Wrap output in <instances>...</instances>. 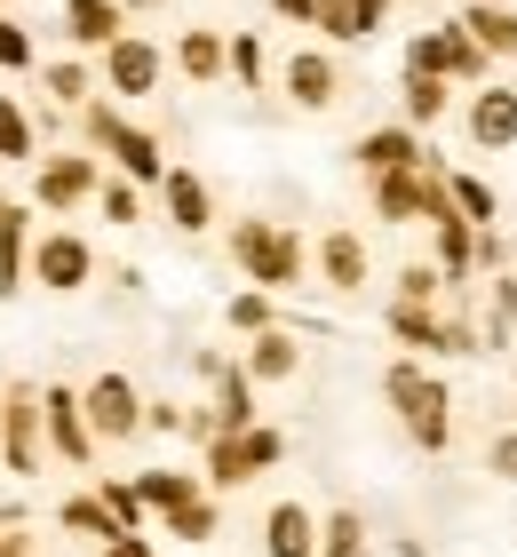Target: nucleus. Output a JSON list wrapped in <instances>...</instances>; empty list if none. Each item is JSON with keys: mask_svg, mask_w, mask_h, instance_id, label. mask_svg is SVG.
<instances>
[{"mask_svg": "<svg viewBox=\"0 0 517 557\" xmlns=\"http://www.w3.org/2000/svg\"><path fill=\"white\" fill-rule=\"evenodd\" d=\"M223 247H231V263H239V278L263 287V295H295L310 278V247H303L295 223H279V215H231Z\"/></svg>", "mask_w": 517, "mask_h": 557, "instance_id": "f257e3e1", "label": "nucleus"}, {"mask_svg": "<svg viewBox=\"0 0 517 557\" xmlns=\"http://www.w3.org/2000/svg\"><path fill=\"white\" fill-rule=\"evenodd\" d=\"M382 398H391L398 430L422 454L454 446V391H446V374H438L430 359H391V367H382Z\"/></svg>", "mask_w": 517, "mask_h": 557, "instance_id": "f03ea898", "label": "nucleus"}, {"mask_svg": "<svg viewBox=\"0 0 517 557\" xmlns=\"http://www.w3.org/2000/svg\"><path fill=\"white\" fill-rule=\"evenodd\" d=\"M81 136H88V151H96L103 168L127 175V184H144V191L168 175V144L151 136V128H136L112 96H88V104H81Z\"/></svg>", "mask_w": 517, "mask_h": 557, "instance_id": "7ed1b4c3", "label": "nucleus"}, {"mask_svg": "<svg viewBox=\"0 0 517 557\" xmlns=\"http://www.w3.org/2000/svg\"><path fill=\"white\" fill-rule=\"evenodd\" d=\"M279 462H287V430L247 422V430H223V438L199 446V486L207 494H239V486H255V478L279 470Z\"/></svg>", "mask_w": 517, "mask_h": 557, "instance_id": "20e7f679", "label": "nucleus"}, {"mask_svg": "<svg viewBox=\"0 0 517 557\" xmlns=\"http://www.w3.org/2000/svg\"><path fill=\"white\" fill-rule=\"evenodd\" d=\"M96 96H112V104H151V96H168V40L151 33H120L112 48H96Z\"/></svg>", "mask_w": 517, "mask_h": 557, "instance_id": "39448f33", "label": "nucleus"}, {"mask_svg": "<svg viewBox=\"0 0 517 557\" xmlns=\"http://www.w3.org/2000/svg\"><path fill=\"white\" fill-rule=\"evenodd\" d=\"M406 72H422V81H454V88H478V81H494V57L461 33V24H422V33L406 40Z\"/></svg>", "mask_w": 517, "mask_h": 557, "instance_id": "423d86ee", "label": "nucleus"}, {"mask_svg": "<svg viewBox=\"0 0 517 557\" xmlns=\"http://www.w3.org/2000/svg\"><path fill=\"white\" fill-rule=\"evenodd\" d=\"M81 414L96 430V446H127V438H144V383L136 374H120V367H103L81 383Z\"/></svg>", "mask_w": 517, "mask_h": 557, "instance_id": "0eeeda50", "label": "nucleus"}, {"mask_svg": "<svg viewBox=\"0 0 517 557\" xmlns=\"http://www.w3.org/2000/svg\"><path fill=\"white\" fill-rule=\"evenodd\" d=\"M103 184V160L96 151H40L33 160V199L24 208L33 215H72V208H88Z\"/></svg>", "mask_w": 517, "mask_h": 557, "instance_id": "6e6552de", "label": "nucleus"}, {"mask_svg": "<svg viewBox=\"0 0 517 557\" xmlns=\"http://www.w3.org/2000/svg\"><path fill=\"white\" fill-rule=\"evenodd\" d=\"M40 278V295H81L96 278V247L72 232V223H57V232H33V247H24V287Z\"/></svg>", "mask_w": 517, "mask_h": 557, "instance_id": "1a4fd4ad", "label": "nucleus"}, {"mask_svg": "<svg viewBox=\"0 0 517 557\" xmlns=\"http://www.w3.org/2000/svg\"><path fill=\"white\" fill-rule=\"evenodd\" d=\"M0 470H9V478H40L48 470L40 383H9V391H0Z\"/></svg>", "mask_w": 517, "mask_h": 557, "instance_id": "9d476101", "label": "nucleus"}, {"mask_svg": "<svg viewBox=\"0 0 517 557\" xmlns=\"http://www.w3.org/2000/svg\"><path fill=\"white\" fill-rule=\"evenodd\" d=\"M40 438H48V462H72V470H88L103 454L81 414V383H40Z\"/></svg>", "mask_w": 517, "mask_h": 557, "instance_id": "9b49d317", "label": "nucleus"}, {"mask_svg": "<svg viewBox=\"0 0 517 557\" xmlns=\"http://www.w3.org/2000/svg\"><path fill=\"white\" fill-rule=\"evenodd\" d=\"M151 191H160V215H168V232H175V239H207V232L223 223L216 184H207L199 168H184V160H168V175H160Z\"/></svg>", "mask_w": 517, "mask_h": 557, "instance_id": "f8f14e48", "label": "nucleus"}, {"mask_svg": "<svg viewBox=\"0 0 517 557\" xmlns=\"http://www.w3.org/2000/svg\"><path fill=\"white\" fill-rule=\"evenodd\" d=\"M279 96H287L295 112H334L343 104V64L327 57V48H287V64H279Z\"/></svg>", "mask_w": 517, "mask_h": 557, "instance_id": "ddd939ff", "label": "nucleus"}, {"mask_svg": "<svg viewBox=\"0 0 517 557\" xmlns=\"http://www.w3.org/2000/svg\"><path fill=\"white\" fill-rule=\"evenodd\" d=\"M192 367L207 374V422H216V438H223V430H247L255 422V383L239 374V359H223V350H192Z\"/></svg>", "mask_w": 517, "mask_h": 557, "instance_id": "4468645a", "label": "nucleus"}, {"mask_svg": "<svg viewBox=\"0 0 517 557\" xmlns=\"http://www.w3.org/2000/svg\"><path fill=\"white\" fill-rule=\"evenodd\" d=\"M461 136H470V151H517V88L478 81L470 104H461Z\"/></svg>", "mask_w": 517, "mask_h": 557, "instance_id": "2eb2a0df", "label": "nucleus"}, {"mask_svg": "<svg viewBox=\"0 0 517 557\" xmlns=\"http://www.w3.org/2000/svg\"><path fill=\"white\" fill-rule=\"evenodd\" d=\"M310 278H319V287H334V295H358L374 278V247L350 232V223H334V232L310 247Z\"/></svg>", "mask_w": 517, "mask_h": 557, "instance_id": "dca6fc26", "label": "nucleus"}, {"mask_svg": "<svg viewBox=\"0 0 517 557\" xmlns=\"http://www.w3.org/2000/svg\"><path fill=\"white\" fill-rule=\"evenodd\" d=\"M350 168H358V175H398V168H430V144H422V128H406V120H391V128H367V136H350Z\"/></svg>", "mask_w": 517, "mask_h": 557, "instance_id": "f3484780", "label": "nucleus"}, {"mask_svg": "<svg viewBox=\"0 0 517 557\" xmlns=\"http://www.w3.org/2000/svg\"><path fill=\"white\" fill-rule=\"evenodd\" d=\"M223 33L231 24H184L175 48H168V72L192 81V88H223Z\"/></svg>", "mask_w": 517, "mask_h": 557, "instance_id": "a211bd4d", "label": "nucleus"}, {"mask_svg": "<svg viewBox=\"0 0 517 557\" xmlns=\"http://www.w3.org/2000/svg\"><path fill=\"white\" fill-rule=\"evenodd\" d=\"M239 374H247L255 391L295 383V374H303V343H295V326L279 319V326H263V335H247V359H239Z\"/></svg>", "mask_w": 517, "mask_h": 557, "instance_id": "6ab92c4d", "label": "nucleus"}, {"mask_svg": "<svg viewBox=\"0 0 517 557\" xmlns=\"http://www.w3.org/2000/svg\"><path fill=\"white\" fill-rule=\"evenodd\" d=\"M127 33V9L120 0H64V40L72 57H96V48H112Z\"/></svg>", "mask_w": 517, "mask_h": 557, "instance_id": "aec40b11", "label": "nucleus"}, {"mask_svg": "<svg viewBox=\"0 0 517 557\" xmlns=\"http://www.w3.org/2000/svg\"><path fill=\"white\" fill-rule=\"evenodd\" d=\"M33 232H40L33 208L0 191V302H16V295H24V247H33Z\"/></svg>", "mask_w": 517, "mask_h": 557, "instance_id": "412c9836", "label": "nucleus"}, {"mask_svg": "<svg viewBox=\"0 0 517 557\" xmlns=\"http://www.w3.org/2000/svg\"><path fill=\"white\" fill-rule=\"evenodd\" d=\"M263 557H319V510L271 502V510H263Z\"/></svg>", "mask_w": 517, "mask_h": 557, "instance_id": "4be33fe9", "label": "nucleus"}, {"mask_svg": "<svg viewBox=\"0 0 517 557\" xmlns=\"http://www.w3.org/2000/svg\"><path fill=\"white\" fill-rule=\"evenodd\" d=\"M454 24H461V33H470L494 64H517V9H509V0H470Z\"/></svg>", "mask_w": 517, "mask_h": 557, "instance_id": "5701e85b", "label": "nucleus"}, {"mask_svg": "<svg viewBox=\"0 0 517 557\" xmlns=\"http://www.w3.org/2000/svg\"><path fill=\"white\" fill-rule=\"evenodd\" d=\"M446 199H454V215L470 223V232H494L502 223V191L485 184L478 168H446Z\"/></svg>", "mask_w": 517, "mask_h": 557, "instance_id": "b1692460", "label": "nucleus"}, {"mask_svg": "<svg viewBox=\"0 0 517 557\" xmlns=\"http://www.w3.org/2000/svg\"><path fill=\"white\" fill-rule=\"evenodd\" d=\"M446 112H454V81H422V72H406V81H398V120H406V128L430 136Z\"/></svg>", "mask_w": 517, "mask_h": 557, "instance_id": "393cba45", "label": "nucleus"}, {"mask_svg": "<svg viewBox=\"0 0 517 557\" xmlns=\"http://www.w3.org/2000/svg\"><path fill=\"white\" fill-rule=\"evenodd\" d=\"M127 486H136V502H144L151 518H168V510H184L192 494H207V486H199V470H136Z\"/></svg>", "mask_w": 517, "mask_h": 557, "instance_id": "a878e982", "label": "nucleus"}, {"mask_svg": "<svg viewBox=\"0 0 517 557\" xmlns=\"http://www.w3.org/2000/svg\"><path fill=\"white\" fill-rule=\"evenodd\" d=\"M223 81H239L247 96H263L271 88V57H263V33H223Z\"/></svg>", "mask_w": 517, "mask_h": 557, "instance_id": "bb28decb", "label": "nucleus"}, {"mask_svg": "<svg viewBox=\"0 0 517 557\" xmlns=\"http://www.w3.org/2000/svg\"><path fill=\"white\" fill-rule=\"evenodd\" d=\"M40 88H48V104H57V112H81L96 96V64L88 57H57V64H40Z\"/></svg>", "mask_w": 517, "mask_h": 557, "instance_id": "cd10ccee", "label": "nucleus"}, {"mask_svg": "<svg viewBox=\"0 0 517 557\" xmlns=\"http://www.w3.org/2000/svg\"><path fill=\"white\" fill-rule=\"evenodd\" d=\"M430 263L446 271V278H470L478 271V232L461 215H446V223H430Z\"/></svg>", "mask_w": 517, "mask_h": 557, "instance_id": "c85d7f7f", "label": "nucleus"}, {"mask_svg": "<svg viewBox=\"0 0 517 557\" xmlns=\"http://www.w3.org/2000/svg\"><path fill=\"white\" fill-rule=\"evenodd\" d=\"M40 151H48V144H40V120L24 112L16 96H0V160H9V168H33Z\"/></svg>", "mask_w": 517, "mask_h": 557, "instance_id": "c756f323", "label": "nucleus"}, {"mask_svg": "<svg viewBox=\"0 0 517 557\" xmlns=\"http://www.w3.org/2000/svg\"><path fill=\"white\" fill-rule=\"evenodd\" d=\"M57 525H64V534H81V542H120V525H112V510H103V502L96 494H64L57 502Z\"/></svg>", "mask_w": 517, "mask_h": 557, "instance_id": "7c9ffc66", "label": "nucleus"}, {"mask_svg": "<svg viewBox=\"0 0 517 557\" xmlns=\"http://www.w3.org/2000/svg\"><path fill=\"white\" fill-rule=\"evenodd\" d=\"M216 534H223V502L216 494H192L184 510H168V542H192L199 549V542H216Z\"/></svg>", "mask_w": 517, "mask_h": 557, "instance_id": "2f4dec72", "label": "nucleus"}, {"mask_svg": "<svg viewBox=\"0 0 517 557\" xmlns=\"http://www.w3.org/2000/svg\"><path fill=\"white\" fill-rule=\"evenodd\" d=\"M367 542H374V525L358 510H327L319 518V557H367Z\"/></svg>", "mask_w": 517, "mask_h": 557, "instance_id": "473e14b6", "label": "nucleus"}, {"mask_svg": "<svg viewBox=\"0 0 517 557\" xmlns=\"http://www.w3.org/2000/svg\"><path fill=\"white\" fill-rule=\"evenodd\" d=\"M223 326H231V335H263V326H279V295L239 287V295L223 302Z\"/></svg>", "mask_w": 517, "mask_h": 557, "instance_id": "72a5a7b5", "label": "nucleus"}, {"mask_svg": "<svg viewBox=\"0 0 517 557\" xmlns=\"http://www.w3.org/2000/svg\"><path fill=\"white\" fill-rule=\"evenodd\" d=\"M144 184H127V175H112V168H103V184H96V208H103V223H120V232H127V223H144Z\"/></svg>", "mask_w": 517, "mask_h": 557, "instance_id": "f704fd0d", "label": "nucleus"}, {"mask_svg": "<svg viewBox=\"0 0 517 557\" xmlns=\"http://www.w3.org/2000/svg\"><path fill=\"white\" fill-rule=\"evenodd\" d=\"M391 278H398V295H391V302H438V295L454 287V278L438 271V263H422V256H414V263H398Z\"/></svg>", "mask_w": 517, "mask_h": 557, "instance_id": "c9c22d12", "label": "nucleus"}, {"mask_svg": "<svg viewBox=\"0 0 517 557\" xmlns=\"http://www.w3.org/2000/svg\"><path fill=\"white\" fill-rule=\"evenodd\" d=\"M96 502L112 510V525H120V534H144V525H151V510L136 502V486H127V478H103V486H96Z\"/></svg>", "mask_w": 517, "mask_h": 557, "instance_id": "e433bc0d", "label": "nucleus"}, {"mask_svg": "<svg viewBox=\"0 0 517 557\" xmlns=\"http://www.w3.org/2000/svg\"><path fill=\"white\" fill-rule=\"evenodd\" d=\"M33 64H40V40H33V24L0 16V72H33Z\"/></svg>", "mask_w": 517, "mask_h": 557, "instance_id": "4c0bfd02", "label": "nucleus"}, {"mask_svg": "<svg viewBox=\"0 0 517 557\" xmlns=\"http://www.w3.org/2000/svg\"><path fill=\"white\" fill-rule=\"evenodd\" d=\"M485 478L517 486V430H494V438H485Z\"/></svg>", "mask_w": 517, "mask_h": 557, "instance_id": "58836bf2", "label": "nucleus"}, {"mask_svg": "<svg viewBox=\"0 0 517 557\" xmlns=\"http://www.w3.org/2000/svg\"><path fill=\"white\" fill-rule=\"evenodd\" d=\"M144 430L151 438H184V407L175 398H144Z\"/></svg>", "mask_w": 517, "mask_h": 557, "instance_id": "ea45409f", "label": "nucleus"}, {"mask_svg": "<svg viewBox=\"0 0 517 557\" xmlns=\"http://www.w3.org/2000/svg\"><path fill=\"white\" fill-rule=\"evenodd\" d=\"M391 9H398V0H350V33H358V40H374L382 24H391Z\"/></svg>", "mask_w": 517, "mask_h": 557, "instance_id": "a19ab883", "label": "nucleus"}, {"mask_svg": "<svg viewBox=\"0 0 517 557\" xmlns=\"http://www.w3.org/2000/svg\"><path fill=\"white\" fill-rule=\"evenodd\" d=\"M96 557H151V542H144V534H120V542H103Z\"/></svg>", "mask_w": 517, "mask_h": 557, "instance_id": "79ce46f5", "label": "nucleus"}, {"mask_svg": "<svg viewBox=\"0 0 517 557\" xmlns=\"http://www.w3.org/2000/svg\"><path fill=\"white\" fill-rule=\"evenodd\" d=\"M0 557H33V534H24V525H0Z\"/></svg>", "mask_w": 517, "mask_h": 557, "instance_id": "37998d69", "label": "nucleus"}, {"mask_svg": "<svg viewBox=\"0 0 517 557\" xmlns=\"http://www.w3.org/2000/svg\"><path fill=\"white\" fill-rule=\"evenodd\" d=\"M509 256V247H502V232H478V271H494Z\"/></svg>", "mask_w": 517, "mask_h": 557, "instance_id": "c03bdc74", "label": "nucleus"}, {"mask_svg": "<svg viewBox=\"0 0 517 557\" xmlns=\"http://www.w3.org/2000/svg\"><path fill=\"white\" fill-rule=\"evenodd\" d=\"M271 16L279 24H310V0H271Z\"/></svg>", "mask_w": 517, "mask_h": 557, "instance_id": "a18cd8bd", "label": "nucleus"}, {"mask_svg": "<svg viewBox=\"0 0 517 557\" xmlns=\"http://www.w3.org/2000/svg\"><path fill=\"white\" fill-rule=\"evenodd\" d=\"M120 9H127V16H160L168 0H120Z\"/></svg>", "mask_w": 517, "mask_h": 557, "instance_id": "49530a36", "label": "nucleus"}, {"mask_svg": "<svg viewBox=\"0 0 517 557\" xmlns=\"http://www.w3.org/2000/svg\"><path fill=\"white\" fill-rule=\"evenodd\" d=\"M509 383H517V374H509Z\"/></svg>", "mask_w": 517, "mask_h": 557, "instance_id": "de8ad7c7", "label": "nucleus"}]
</instances>
